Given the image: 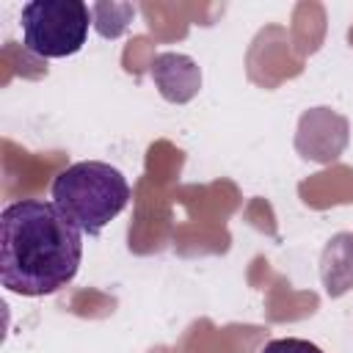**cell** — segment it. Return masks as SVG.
Masks as SVG:
<instances>
[{"instance_id": "cell-1", "label": "cell", "mask_w": 353, "mask_h": 353, "mask_svg": "<svg viewBox=\"0 0 353 353\" xmlns=\"http://www.w3.org/2000/svg\"><path fill=\"white\" fill-rule=\"evenodd\" d=\"M83 232L52 204L22 199L0 215V281L28 298L63 290L80 270Z\"/></svg>"}, {"instance_id": "cell-2", "label": "cell", "mask_w": 353, "mask_h": 353, "mask_svg": "<svg viewBox=\"0 0 353 353\" xmlns=\"http://www.w3.org/2000/svg\"><path fill=\"white\" fill-rule=\"evenodd\" d=\"M52 204L88 237H97L130 201V185L119 168L102 160H80L52 179Z\"/></svg>"}, {"instance_id": "cell-3", "label": "cell", "mask_w": 353, "mask_h": 353, "mask_svg": "<svg viewBox=\"0 0 353 353\" xmlns=\"http://www.w3.org/2000/svg\"><path fill=\"white\" fill-rule=\"evenodd\" d=\"M91 8L83 0H33L22 6L25 47L41 58H66L83 50Z\"/></svg>"}, {"instance_id": "cell-4", "label": "cell", "mask_w": 353, "mask_h": 353, "mask_svg": "<svg viewBox=\"0 0 353 353\" xmlns=\"http://www.w3.org/2000/svg\"><path fill=\"white\" fill-rule=\"evenodd\" d=\"M154 85L168 102H190L201 88V69L185 52H160L152 66Z\"/></svg>"}, {"instance_id": "cell-5", "label": "cell", "mask_w": 353, "mask_h": 353, "mask_svg": "<svg viewBox=\"0 0 353 353\" xmlns=\"http://www.w3.org/2000/svg\"><path fill=\"white\" fill-rule=\"evenodd\" d=\"M259 353H323V350L309 339L284 336V339H270Z\"/></svg>"}]
</instances>
